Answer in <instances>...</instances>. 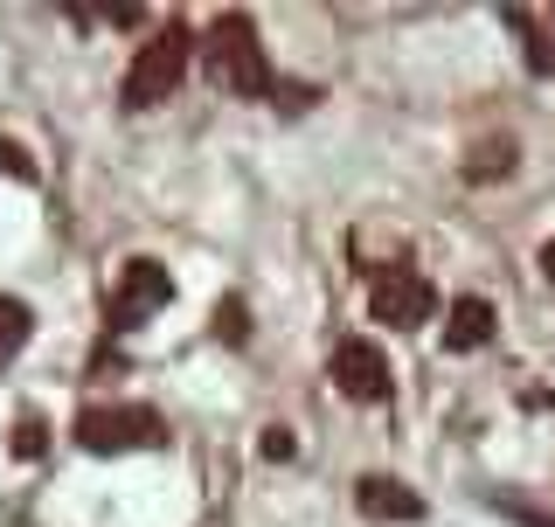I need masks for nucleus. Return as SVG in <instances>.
Returning <instances> with one entry per match:
<instances>
[{"label":"nucleus","mask_w":555,"mask_h":527,"mask_svg":"<svg viewBox=\"0 0 555 527\" xmlns=\"http://www.w3.org/2000/svg\"><path fill=\"white\" fill-rule=\"evenodd\" d=\"M77 445L91 451V459H118V451L167 445V424L146 402H91V410L77 416Z\"/></svg>","instance_id":"2"},{"label":"nucleus","mask_w":555,"mask_h":527,"mask_svg":"<svg viewBox=\"0 0 555 527\" xmlns=\"http://www.w3.org/2000/svg\"><path fill=\"white\" fill-rule=\"evenodd\" d=\"M28 306H22V298H0V361H14V355H22V347H28Z\"/></svg>","instance_id":"9"},{"label":"nucleus","mask_w":555,"mask_h":527,"mask_svg":"<svg viewBox=\"0 0 555 527\" xmlns=\"http://www.w3.org/2000/svg\"><path fill=\"white\" fill-rule=\"evenodd\" d=\"M354 500H361L369 520H424V500H416L410 486H396V479H361Z\"/></svg>","instance_id":"7"},{"label":"nucleus","mask_w":555,"mask_h":527,"mask_svg":"<svg viewBox=\"0 0 555 527\" xmlns=\"http://www.w3.org/2000/svg\"><path fill=\"white\" fill-rule=\"evenodd\" d=\"M188 56H195L188 28L167 22V28L132 56V69H126V104H132V112H153V104H167V91L188 77Z\"/></svg>","instance_id":"3"},{"label":"nucleus","mask_w":555,"mask_h":527,"mask_svg":"<svg viewBox=\"0 0 555 527\" xmlns=\"http://www.w3.org/2000/svg\"><path fill=\"white\" fill-rule=\"evenodd\" d=\"M264 459H292V430H264Z\"/></svg>","instance_id":"12"},{"label":"nucleus","mask_w":555,"mask_h":527,"mask_svg":"<svg viewBox=\"0 0 555 527\" xmlns=\"http://www.w3.org/2000/svg\"><path fill=\"white\" fill-rule=\"evenodd\" d=\"M216 333H222V340H243V333H250V326H243V306H236V298H230V306H216Z\"/></svg>","instance_id":"11"},{"label":"nucleus","mask_w":555,"mask_h":527,"mask_svg":"<svg viewBox=\"0 0 555 527\" xmlns=\"http://www.w3.org/2000/svg\"><path fill=\"white\" fill-rule=\"evenodd\" d=\"M14 451H22V459L42 451V416H22V424H14Z\"/></svg>","instance_id":"10"},{"label":"nucleus","mask_w":555,"mask_h":527,"mask_svg":"<svg viewBox=\"0 0 555 527\" xmlns=\"http://www.w3.org/2000/svg\"><path fill=\"white\" fill-rule=\"evenodd\" d=\"M444 340L459 347V355L486 347V340H493V306H486V298H459V306L444 312Z\"/></svg>","instance_id":"8"},{"label":"nucleus","mask_w":555,"mask_h":527,"mask_svg":"<svg viewBox=\"0 0 555 527\" xmlns=\"http://www.w3.org/2000/svg\"><path fill=\"white\" fill-rule=\"evenodd\" d=\"M430 306H438V292L424 285V278L410 271V264H389V271H375V285H369V312L382 326H424L430 320Z\"/></svg>","instance_id":"4"},{"label":"nucleus","mask_w":555,"mask_h":527,"mask_svg":"<svg viewBox=\"0 0 555 527\" xmlns=\"http://www.w3.org/2000/svg\"><path fill=\"white\" fill-rule=\"evenodd\" d=\"M334 382H340V396H354V402H382L389 396V355H382L375 340H334Z\"/></svg>","instance_id":"5"},{"label":"nucleus","mask_w":555,"mask_h":527,"mask_svg":"<svg viewBox=\"0 0 555 527\" xmlns=\"http://www.w3.org/2000/svg\"><path fill=\"white\" fill-rule=\"evenodd\" d=\"M173 298V278L160 271L153 257H132L126 271H118V292H112V320L118 326H132V320H146V312H160Z\"/></svg>","instance_id":"6"},{"label":"nucleus","mask_w":555,"mask_h":527,"mask_svg":"<svg viewBox=\"0 0 555 527\" xmlns=\"http://www.w3.org/2000/svg\"><path fill=\"white\" fill-rule=\"evenodd\" d=\"M542 278H548V292H555V243H542Z\"/></svg>","instance_id":"13"},{"label":"nucleus","mask_w":555,"mask_h":527,"mask_svg":"<svg viewBox=\"0 0 555 527\" xmlns=\"http://www.w3.org/2000/svg\"><path fill=\"white\" fill-rule=\"evenodd\" d=\"M208 69H216L222 91L236 98H271V63L257 49V22L250 14H222L216 35H208Z\"/></svg>","instance_id":"1"}]
</instances>
